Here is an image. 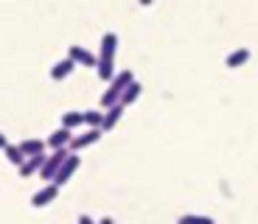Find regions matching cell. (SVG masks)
I'll return each instance as SVG.
<instances>
[{
    "instance_id": "obj_1",
    "label": "cell",
    "mask_w": 258,
    "mask_h": 224,
    "mask_svg": "<svg viewBox=\"0 0 258 224\" xmlns=\"http://www.w3.org/2000/svg\"><path fill=\"white\" fill-rule=\"evenodd\" d=\"M115 51H118V37L112 31H107L101 37V45H98V62H96L101 82H110L115 76Z\"/></svg>"
},
{
    "instance_id": "obj_2",
    "label": "cell",
    "mask_w": 258,
    "mask_h": 224,
    "mask_svg": "<svg viewBox=\"0 0 258 224\" xmlns=\"http://www.w3.org/2000/svg\"><path fill=\"white\" fill-rule=\"evenodd\" d=\"M132 82H135L132 70H121V73H115V76L110 79V87L104 90V96H101V107L107 109V107H112V104H118V101H121V93H123V90H126Z\"/></svg>"
},
{
    "instance_id": "obj_3",
    "label": "cell",
    "mask_w": 258,
    "mask_h": 224,
    "mask_svg": "<svg viewBox=\"0 0 258 224\" xmlns=\"http://www.w3.org/2000/svg\"><path fill=\"white\" fill-rule=\"evenodd\" d=\"M79 166H82V157H79V152H71L68 157H64V163L59 166L56 177H53L51 182H56L59 188H62V185H68V182L73 179V174L79 171Z\"/></svg>"
},
{
    "instance_id": "obj_4",
    "label": "cell",
    "mask_w": 258,
    "mask_h": 224,
    "mask_svg": "<svg viewBox=\"0 0 258 224\" xmlns=\"http://www.w3.org/2000/svg\"><path fill=\"white\" fill-rule=\"evenodd\" d=\"M71 154V148H53L51 157H45V163H42V168H39V177L45 179V182H51L53 177H56L59 166L64 163V157Z\"/></svg>"
},
{
    "instance_id": "obj_5",
    "label": "cell",
    "mask_w": 258,
    "mask_h": 224,
    "mask_svg": "<svg viewBox=\"0 0 258 224\" xmlns=\"http://www.w3.org/2000/svg\"><path fill=\"white\" fill-rule=\"evenodd\" d=\"M101 129H93V126H87V132H82V134H73L71 137V152H82V148H90L93 143H98L101 140Z\"/></svg>"
},
{
    "instance_id": "obj_6",
    "label": "cell",
    "mask_w": 258,
    "mask_h": 224,
    "mask_svg": "<svg viewBox=\"0 0 258 224\" xmlns=\"http://www.w3.org/2000/svg\"><path fill=\"white\" fill-rule=\"evenodd\" d=\"M56 196H59V185L56 182H45V185L31 196V207H48L51 202H56Z\"/></svg>"
},
{
    "instance_id": "obj_7",
    "label": "cell",
    "mask_w": 258,
    "mask_h": 224,
    "mask_svg": "<svg viewBox=\"0 0 258 224\" xmlns=\"http://www.w3.org/2000/svg\"><path fill=\"white\" fill-rule=\"evenodd\" d=\"M68 56L76 62V67H96V62H98V56L90 53L84 45H71V48H68Z\"/></svg>"
},
{
    "instance_id": "obj_8",
    "label": "cell",
    "mask_w": 258,
    "mask_h": 224,
    "mask_svg": "<svg viewBox=\"0 0 258 224\" xmlns=\"http://www.w3.org/2000/svg\"><path fill=\"white\" fill-rule=\"evenodd\" d=\"M45 157H48L45 152H42V154H31V157H26V160H23V163L17 166L20 177L28 179V177H34V174H39V168H42V163H45Z\"/></svg>"
},
{
    "instance_id": "obj_9",
    "label": "cell",
    "mask_w": 258,
    "mask_h": 224,
    "mask_svg": "<svg viewBox=\"0 0 258 224\" xmlns=\"http://www.w3.org/2000/svg\"><path fill=\"white\" fill-rule=\"evenodd\" d=\"M71 137H73V129H64V126H59L56 129V132H51V134H48V148H51V152H53V148H68V146H71Z\"/></svg>"
},
{
    "instance_id": "obj_10",
    "label": "cell",
    "mask_w": 258,
    "mask_h": 224,
    "mask_svg": "<svg viewBox=\"0 0 258 224\" xmlns=\"http://www.w3.org/2000/svg\"><path fill=\"white\" fill-rule=\"evenodd\" d=\"M123 104L118 101V104H112V107H107L104 109V121H101V132H110V129H115V123L121 121V115H123Z\"/></svg>"
},
{
    "instance_id": "obj_11",
    "label": "cell",
    "mask_w": 258,
    "mask_h": 224,
    "mask_svg": "<svg viewBox=\"0 0 258 224\" xmlns=\"http://www.w3.org/2000/svg\"><path fill=\"white\" fill-rule=\"evenodd\" d=\"M73 70H76V62H73L71 56H64V59H59V62L51 67V79L53 82H64Z\"/></svg>"
},
{
    "instance_id": "obj_12",
    "label": "cell",
    "mask_w": 258,
    "mask_h": 224,
    "mask_svg": "<svg viewBox=\"0 0 258 224\" xmlns=\"http://www.w3.org/2000/svg\"><path fill=\"white\" fill-rule=\"evenodd\" d=\"M247 62H250V51H247V48H236V51L227 53V59H225V64L230 67V70H236V67H244Z\"/></svg>"
},
{
    "instance_id": "obj_13",
    "label": "cell",
    "mask_w": 258,
    "mask_h": 224,
    "mask_svg": "<svg viewBox=\"0 0 258 224\" xmlns=\"http://www.w3.org/2000/svg\"><path fill=\"white\" fill-rule=\"evenodd\" d=\"M17 146L23 148V154H26V157H31V154H42V152H45L48 143L45 140H37V137H28V140H20Z\"/></svg>"
},
{
    "instance_id": "obj_14",
    "label": "cell",
    "mask_w": 258,
    "mask_h": 224,
    "mask_svg": "<svg viewBox=\"0 0 258 224\" xmlns=\"http://www.w3.org/2000/svg\"><path fill=\"white\" fill-rule=\"evenodd\" d=\"M141 93H143V84H141V82H132V84H129V87L121 93V104H123V107H132V104L141 98Z\"/></svg>"
},
{
    "instance_id": "obj_15",
    "label": "cell",
    "mask_w": 258,
    "mask_h": 224,
    "mask_svg": "<svg viewBox=\"0 0 258 224\" xmlns=\"http://www.w3.org/2000/svg\"><path fill=\"white\" fill-rule=\"evenodd\" d=\"M62 126L76 132L79 126H84V115L82 112H62Z\"/></svg>"
},
{
    "instance_id": "obj_16",
    "label": "cell",
    "mask_w": 258,
    "mask_h": 224,
    "mask_svg": "<svg viewBox=\"0 0 258 224\" xmlns=\"http://www.w3.org/2000/svg\"><path fill=\"white\" fill-rule=\"evenodd\" d=\"M84 126H93V129H101V121H104V112L98 109H84Z\"/></svg>"
},
{
    "instance_id": "obj_17",
    "label": "cell",
    "mask_w": 258,
    "mask_h": 224,
    "mask_svg": "<svg viewBox=\"0 0 258 224\" xmlns=\"http://www.w3.org/2000/svg\"><path fill=\"white\" fill-rule=\"evenodd\" d=\"M3 154H6V160L12 163V166H20V163L26 160V154H23V148H20V146H12V143H9L6 148H3Z\"/></svg>"
},
{
    "instance_id": "obj_18",
    "label": "cell",
    "mask_w": 258,
    "mask_h": 224,
    "mask_svg": "<svg viewBox=\"0 0 258 224\" xmlns=\"http://www.w3.org/2000/svg\"><path fill=\"white\" fill-rule=\"evenodd\" d=\"M177 224H216L211 216H197V213H185L177 218Z\"/></svg>"
},
{
    "instance_id": "obj_19",
    "label": "cell",
    "mask_w": 258,
    "mask_h": 224,
    "mask_svg": "<svg viewBox=\"0 0 258 224\" xmlns=\"http://www.w3.org/2000/svg\"><path fill=\"white\" fill-rule=\"evenodd\" d=\"M76 224H98V221H93V218L87 216V213H82V216L76 218Z\"/></svg>"
},
{
    "instance_id": "obj_20",
    "label": "cell",
    "mask_w": 258,
    "mask_h": 224,
    "mask_svg": "<svg viewBox=\"0 0 258 224\" xmlns=\"http://www.w3.org/2000/svg\"><path fill=\"white\" fill-rule=\"evenodd\" d=\"M9 146V137H6V134H3V132H0V152H3V148H6Z\"/></svg>"
},
{
    "instance_id": "obj_21",
    "label": "cell",
    "mask_w": 258,
    "mask_h": 224,
    "mask_svg": "<svg viewBox=\"0 0 258 224\" xmlns=\"http://www.w3.org/2000/svg\"><path fill=\"white\" fill-rule=\"evenodd\" d=\"M138 3H141V6H152V3H155V0H138Z\"/></svg>"
},
{
    "instance_id": "obj_22",
    "label": "cell",
    "mask_w": 258,
    "mask_h": 224,
    "mask_svg": "<svg viewBox=\"0 0 258 224\" xmlns=\"http://www.w3.org/2000/svg\"><path fill=\"white\" fill-rule=\"evenodd\" d=\"M98 224H115V221H112V218L107 216V218H101V221H98Z\"/></svg>"
}]
</instances>
